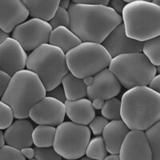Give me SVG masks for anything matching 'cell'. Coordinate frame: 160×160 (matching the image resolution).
<instances>
[{
  "instance_id": "cell-21",
  "label": "cell",
  "mask_w": 160,
  "mask_h": 160,
  "mask_svg": "<svg viewBox=\"0 0 160 160\" xmlns=\"http://www.w3.org/2000/svg\"><path fill=\"white\" fill-rule=\"evenodd\" d=\"M62 85L67 100L75 101L88 97V86L86 85L83 79L77 78L71 72L62 78Z\"/></svg>"
},
{
  "instance_id": "cell-25",
  "label": "cell",
  "mask_w": 160,
  "mask_h": 160,
  "mask_svg": "<svg viewBox=\"0 0 160 160\" xmlns=\"http://www.w3.org/2000/svg\"><path fill=\"white\" fill-rule=\"evenodd\" d=\"M101 113L102 116L108 121L121 119V100L117 98L106 100Z\"/></svg>"
},
{
  "instance_id": "cell-9",
  "label": "cell",
  "mask_w": 160,
  "mask_h": 160,
  "mask_svg": "<svg viewBox=\"0 0 160 160\" xmlns=\"http://www.w3.org/2000/svg\"><path fill=\"white\" fill-rule=\"evenodd\" d=\"M52 31L49 22L38 18H30L17 26L11 33V38L20 43L28 51H33L49 42Z\"/></svg>"
},
{
  "instance_id": "cell-39",
  "label": "cell",
  "mask_w": 160,
  "mask_h": 160,
  "mask_svg": "<svg viewBox=\"0 0 160 160\" xmlns=\"http://www.w3.org/2000/svg\"><path fill=\"white\" fill-rule=\"evenodd\" d=\"M71 1L70 0H62V1H60L59 2V7L61 8H64L66 10L69 9V7L71 5Z\"/></svg>"
},
{
  "instance_id": "cell-5",
  "label": "cell",
  "mask_w": 160,
  "mask_h": 160,
  "mask_svg": "<svg viewBox=\"0 0 160 160\" xmlns=\"http://www.w3.org/2000/svg\"><path fill=\"white\" fill-rule=\"evenodd\" d=\"M26 68L38 75L47 91L60 85L62 78L70 72L65 53L49 43L40 46L30 53Z\"/></svg>"
},
{
  "instance_id": "cell-46",
  "label": "cell",
  "mask_w": 160,
  "mask_h": 160,
  "mask_svg": "<svg viewBox=\"0 0 160 160\" xmlns=\"http://www.w3.org/2000/svg\"><path fill=\"white\" fill-rule=\"evenodd\" d=\"M157 73H158V74H160V66L157 68Z\"/></svg>"
},
{
  "instance_id": "cell-12",
  "label": "cell",
  "mask_w": 160,
  "mask_h": 160,
  "mask_svg": "<svg viewBox=\"0 0 160 160\" xmlns=\"http://www.w3.org/2000/svg\"><path fill=\"white\" fill-rule=\"evenodd\" d=\"M118 155L120 160H153L152 149L145 131H130Z\"/></svg>"
},
{
  "instance_id": "cell-13",
  "label": "cell",
  "mask_w": 160,
  "mask_h": 160,
  "mask_svg": "<svg viewBox=\"0 0 160 160\" xmlns=\"http://www.w3.org/2000/svg\"><path fill=\"white\" fill-rule=\"evenodd\" d=\"M111 58L125 54L142 53L143 42L132 39L126 35L123 23L113 30L102 43Z\"/></svg>"
},
{
  "instance_id": "cell-32",
  "label": "cell",
  "mask_w": 160,
  "mask_h": 160,
  "mask_svg": "<svg viewBox=\"0 0 160 160\" xmlns=\"http://www.w3.org/2000/svg\"><path fill=\"white\" fill-rule=\"evenodd\" d=\"M46 96L55 98V99L58 100V101L63 102V103H65L66 101H67V97H66L65 91H64L62 83L60 84V85L57 86L56 88H55L54 89L51 90V91H47Z\"/></svg>"
},
{
  "instance_id": "cell-31",
  "label": "cell",
  "mask_w": 160,
  "mask_h": 160,
  "mask_svg": "<svg viewBox=\"0 0 160 160\" xmlns=\"http://www.w3.org/2000/svg\"><path fill=\"white\" fill-rule=\"evenodd\" d=\"M108 122H109V121L106 119L102 115H97L90 122L88 128L93 133V135H95V136H100V135H102L104 128H105L106 126L108 125Z\"/></svg>"
},
{
  "instance_id": "cell-19",
  "label": "cell",
  "mask_w": 160,
  "mask_h": 160,
  "mask_svg": "<svg viewBox=\"0 0 160 160\" xmlns=\"http://www.w3.org/2000/svg\"><path fill=\"white\" fill-rule=\"evenodd\" d=\"M24 5L31 18H38L49 22L59 7V0H23Z\"/></svg>"
},
{
  "instance_id": "cell-10",
  "label": "cell",
  "mask_w": 160,
  "mask_h": 160,
  "mask_svg": "<svg viewBox=\"0 0 160 160\" xmlns=\"http://www.w3.org/2000/svg\"><path fill=\"white\" fill-rule=\"evenodd\" d=\"M65 116V104L48 96H46L33 106L29 111V118L38 125L57 128L64 122Z\"/></svg>"
},
{
  "instance_id": "cell-28",
  "label": "cell",
  "mask_w": 160,
  "mask_h": 160,
  "mask_svg": "<svg viewBox=\"0 0 160 160\" xmlns=\"http://www.w3.org/2000/svg\"><path fill=\"white\" fill-rule=\"evenodd\" d=\"M14 112L10 106L0 99V130H6L14 122Z\"/></svg>"
},
{
  "instance_id": "cell-40",
  "label": "cell",
  "mask_w": 160,
  "mask_h": 160,
  "mask_svg": "<svg viewBox=\"0 0 160 160\" xmlns=\"http://www.w3.org/2000/svg\"><path fill=\"white\" fill-rule=\"evenodd\" d=\"M9 34L6 33L5 31H2L1 28H0V43H2L3 41H5L8 38H9Z\"/></svg>"
},
{
  "instance_id": "cell-42",
  "label": "cell",
  "mask_w": 160,
  "mask_h": 160,
  "mask_svg": "<svg viewBox=\"0 0 160 160\" xmlns=\"http://www.w3.org/2000/svg\"><path fill=\"white\" fill-rule=\"evenodd\" d=\"M104 160H120V158L118 155H110L106 157Z\"/></svg>"
},
{
  "instance_id": "cell-29",
  "label": "cell",
  "mask_w": 160,
  "mask_h": 160,
  "mask_svg": "<svg viewBox=\"0 0 160 160\" xmlns=\"http://www.w3.org/2000/svg\"><path fill=\"white\" fill-rule=\"evenodd\" d=\"M35 160H62L53 147L49 148H35Z\"/></svg>"
},
{
  "instance_id": "cell-24",
  "label": "cell",
  "mask_w": 160,
  "mask_h": 160,
  "mask_svg": "<svg viewBox=\"0 0 160 160\" xmlns=\"http://www.w3.org/2000/svg\"><path fill=\"white\" fill-rule=\"evenodd\" d=\"M142 53L156 68L160 66V35L143 42Z\"/></svg>"
},
{
  "instance_id": "cell-35",
  "label": "cell",
  "mask_w": 160,
  "mask_h": 160,
  "mask_svg": "<svg viewBox=\"0 0 160 160\" xmlns=\"http://www.w3.org/2000/svg\"><path fill=\"white\" fill-rule=\"evenodd\" d=\"M72 2L78 4H85L91 6H106L108 7L109 0H73Z\"/></svg>"
},
{
  "instance_id": "cell-30",
  "label": "cell",
  "mask_w": 160,
  "mask_h": 160,
  "mask_svg": "<svg viewBox=\"0 0 160 160\" xmlns=\"http://www.w3.org/2000/svg\"><path fill=\"white\" fill-rule=\"evenodd\" d=\"M0 160H26L20 150L4 145L0 148Z\"/></svg>"
},
{
  "instance_id": "cell-20",
  "label": "cell",
  "mask_w": 160,
  "mask_h": 160,
  "mask_svg": "<svg viewBox=\"0 0 160 160\" xmlns=\"http://www.w3.org/2000/svg\"><path fill=\"white\" fill-rule=\"evenodd\" d=\"M82 42L80 38L71 29L59 27L52 30L48 43L62 50L65 54Z\"/></svg>"
},
{
  "instance_id": "cell-27",
  "label": "cell",
  "mask_w": 160,
  "mask_h": 160,
  "mask_svg": "<svg viewBox=\"0 0 160 160\" xmlns=\"http://www.w3.org/2000/svg\"><path fill=\"white\" fill-rule=\"evenodd\" d=\"M49 23L52 30L59 28V27H65L71 29V17H70L68 10L58 7L55 12V15L50 21Z\"/></svg>"
},
{
  "instance_id": "cell-8",
  "label": "cell",
  "mask_w": 160,
  "mask_h": 160,
  "mask_svg": "<svg viewBox=\"0 0 160 160\" xmlns=\"http://www.w3.org/2000/svg\"><path fill=\"white\" fill-rule=\"evenodd\" d=\"M91 136L88 126L63 122L56 128L53 148L65 159H79L86 154Z\"/></svg>"
},
{
  "instance_id": "cell-44",
  "label": "cell",
  "mask_w": 160,
  "mask_h": 160,
  "mask_svg": "<svg viewBox=\"0 0 160 160\" xmlns=\"http://www.w3.org/2000/svg\"><path fill=\"white\" fill-rule=\"evenodd\" d=\"M79 160H95V159H92V158H88V157H82V158H79Z\"/></svg>"
},
{
  "instance_id": "cell-3",
  "label": "cell",
  "mask_w": 160,
  "mask_h": 160,
  "mask_svg": "<svg viewBox=\"0 0 160 160\" xmlns=\"http://www.w3.org/2000/svg\"><path fill=\"white\" fill-rule=\"evenodd\" d=\"M46 95L47 91L38 75L24 69L11 77L1 100L11 107L15 118H28L31 108Z\"/></svg>"
},
{
  "instance_id": "cell-41",
  "label": "cell",
  "mask_w": 160,
  "mask_h": 160,
  "mask_svg": "<svg viewBox=\"0 0 160 160\" xmlns=\"http://www.w3.org/2000/svg\"><path fill=\"white\" fill-rule=\"evenodd\" d=\"M5 138H4V133L2 130H0V148L5 145Z\"/></svg>"
},
{
  "instance_id": "cell-26",
  "label": "cell",
  "mask_w": 160,
  "mask_h": 160,
  "mask_svg": "<svg viewBox=\"0 0 160 160\" xmlns=\"http://www.w3.org/2000/svg\"><path fill=\"white\" fill-rule=\"evenodd\" d=\"M145 132L151 146L153 160H160V121Z\"/></svg>"
},
{
  "instance_id": "cell-23",
  "label": "cell",
  "mask_w": 160,
  "mask_h": 160,
  "mask_svg": "<svg viewBox=\"0 0 160 160\" xmlns=\"http://www.w3.org/2000/svg\"><path fill=\"white\" fill-rule=\"evenodd\" d=\"M87 157L95 160H104L108 156V152L106 148L105 142L102 135L95 136L92 139L90 140L87 151H86Z\"/></svg>"
},
{
  "instance_id": "cell-2",
  "label": "cell",
  "mask_w": 160,
  "mask_h": 160,
  "mask_svg": "<svg viewBox=\"0 0 160 160\" xmlns=\"http://www.w3.org/2000/svg\"><path fill=\"white\" fill-rule=\"evenodd\" d=\"M121 119L131 131L149 130L160 121V95L144 86L125 91L121 98Z\"/></svg>"
},
{
  "instance_id": "cell-36",
  "label": "cell",
  "mask_w": 160,
  "mask_h": 160,
  "mask_svg": "<svg viewBox=\"0 0 160 160\" xmlns=\"http://www.w3.org/2000/svg\"><path fill=\"white\" fill-rule=\"evenodd\" d=\"M148 87L160 95V74L155 75V77L153 78V80Z\"/></svg>"
},
{
  "instance_id": "cell-34",
  "label": "cell",
  "mask_w": 160,
  "mask_h": 160,
  "mask_svg": "<svg viewBox=\"0 0 160 160\" xmlns=\"http://www.w3.org/2000/svg\"><path fill=\"white\" fill-rule=\"evenodd\" d=\"M127 4L128 3L125 0H112V1H110L108 7L112 8L115 12L118 13V15H122V11Z\"/></svg>"
},
{
  "instance_id": "cell-17",
  "label": "cell",
  "mask_w": 160,
  "mask_h": 160,
  "mask_svg": "<svg viewBox=\"0 0 160 160\" xmlns=\"http://www.w3.org/2000/svg\"><path fill=\"white\" fill-rule=\"evenodd\" d=\"M131 130L122 119L110 121L102 132L107 151L111 155H118L124 139Z\"/></svg>"
},
{
  "instance_id": "cell-6",
  "label": "cell",
  "mask_w": 160,
  "mask_h": 160,
  "mask_svg": "<svg viewBox=\"0 0 160 160\" xmlns=\"http://www.w3.org/2000/svg\"><path fill=\"white\" fill-rule=\"evenodd\" d=\"M110 71L126 89L148 87L157 75V68L143 53L125 54L113 58Z\"/></svg>"
},
{
  "instance_id": "cell-4",
  "label": "cell",
  "mask_w": 160,
  "mask_h": 160,
  "mask_svg": "<svg viewBox=\"0 0 160 160\" xmlns=\"http://www.w3.org/2000/svg\"><path fill=\"white\" fill-rule=\"evenodd\" d=\"M126 35L145 42L160 35V6L147 0H132L122 14Z\"/></svg>"
},
{
  "instance_id": "cell-22",
  "label": "cell",
  "mask_w": 160,
  "mask_h": 160,
  "mask_svg": "<svg viewBox=\"0 0 160 160\" xmlns=\"http://www.w3.org/2000/svg\"><path fill=\"white\" fill-rule=\"evenodd\" d=\"M56 128L52 126L38 125L33 131V144L35 148L53 147L55 142Z\"/></svg>"
},
{
  "instance_id": "cell-45",
  "label": "cell",
  "mask_w": 160,
  "mask_h": 160,
  "mask_svg": "<svg viewBox=\"0 0 160 160\" xmlns=\"http://www.w3.org/2000/svg\"><path fill=\"white\" fill-rule=\"evenodd\" d=\"M152 2H154V3L157 4V5L160 6V0H154V1H152Z\"/></svg>"
},
{
  "instance_id": "cell-18",
  "label": "cell",
  "mask_w": 160,
  "mask_h": 160,
  "mask_svg": "<svg viewBox=\"0 0 160 160\" xmlns=\"http://www.w3.org/2000/svg\"><path fill=\"white\" fill-rule=\"evenodd\" d=\"M64 104L66 115L74 123L88 126L96 116L92 102L89 98H81L75 101L67 100Z\"/></svg>"
},
{
  "instance_id": "cell-47",
  "label": "cell",
  "mask_w": 160,
  "mask_h": 160,
  "mask_svg": "<svg viewBox=\"0 0 160 160\" xmlns=\"http://www.w3.org/2000/svg\"><path fill=\"white\" fill-rule=\"evenodd\" d=\"M31 160H35V158H34V159H31Z\"/></svg>"
},
{
  "instance_id": "cell-33",
  "label": "cell",
  "mask_w": 160,
  "mask_h": 160,
  "mask_svg": "<svg viewBox=\"0 0 160 160\" xmlns=\"http://www.w3.org/2000/svg\"><path fill=\"white\" fill-rule=\"evenodd\" d=\"M11 79V76L0 70V99H2V96L8 89Z\"/></svg>"
},
{
  "instance_id": "cell-1",
  "label": "cell",
  "mask_w": 160,
  "mask_h": 160,
  "mask_svg": "<svg viewBox=\"0 0 160 160\" xmlns=\"http://www.w3.org/2000/svg\"><path fill=\"white\" fill-rule=\"evenodd\" d=\"M71 30L83 42L102 44L114 29L122 23V16L106 6L71 2L68 9Z\"/></svg>"
},
{
  "instance_id": "cell-11",
  "label": "cell",
  "mask_w": 160,
  "mask_h": 160,
  "mask_svg": "<svg viewBox=\"0 0 160 160\" xmlns=\"http://www.w3.org/2000/svg\"><path fill=\"white\" fill-rule=\"evenodd\" d=\"M28 57L19 42L11 37L0 43V70L10 76L25 69Z\"/></svg>"
},
{
  "instance_id": "cell-7",
  "label": "cell",
  "mask_w": 160,
  "mask_h": 160,
  "mask_svg": "<svg viewBox=\"0 0 160 160\" xmlns=\"http://www.w3.org/2000/svg\"><path fill=\"white\" fill-rule=\"evenodd\" d=\"M111 59L103 46L96 42H82L66 54L69 71L82 79L109 68Z\"/></svg>"
},
{
  "instance_id": "cell-15",
  "label": "cell",
  "mask_w": 160,
  "mask_h": 160,
  "mask_svg": "<svg viewBox=\"0 0 160 160\" xmlns=\"http://www.w3.org/2000/svg\"><path fill=\"white\" fill-rule=\"evenodd\" d=\"M29 12L20 0L0 1V28L6 33H12L17 26L28 19Z\"/></svg>"
},
{
  "instance_id": "cell-38",
  "label": "cell",
  "mask_w": 160,
  "mask_h": 160,
  "mask_svg": "<svg viewBox=\"0 0 160 160\" xmlns=\"http://www.w3.org/2000/svg\"><path fill=\"white\" fill-rule=\"evenodd\" d=\"M91 102H92L93 108H95V110H102L105 101L102 99H98V98H95Z\"/></svg>"
},
{
  "instance_id": "cell-37",
  "label": "cell",
  "mask_w": 160,
  "mask_h": 160,
  "mask_svg": "<svg viewBox=\"0 0 160 160\" xmlns=\"http://www.w3.org/2000/svg\"><path fill=\"white\" fill-rule=\"evenodd\" d=\"M20 151H21V153L22 154V155L25 157L26 159L28 158V160H31L35 158V148H26L22 150H20Z\"/></svg>"
},
{
  "instance_id": "cell-14",
  "label": "cell",
  "mask_w": 160,
  "mask_h": 160,
  "mask_svg": "<svg viewBox=\"0 0 160 160\" xmlns=\"http://www.w3.org/2000/svg\"><path fill=\"white\" fill-rule=\"evenodd\" d=\"M93 78L92 83L88 87V97L91 101L115 98L122 90V85L109 68L102 70Z\"/></svg>"
},
{
  "instance_id": "cell-43",
  "label": "cell",
  "mask_w": 160,
  "mask_h": 160,
  "mask_svg": "<svg viewBox=\"0 0 160 160\" xmlns=\"http://www.w3.org/2000/svg\"><path fill=\"white\" fill-rule=\"evenodd\" d=\"M93 76H91V77H87V78H83V81H84V82H85L86 83V85L88 86H90L91 85V83H92V82H93Z\"/></svg>"
},
{
  "instance_id": "cell-16",
  "label": "cell",
  "mask_w": 160,
  "mask_h": 160,
  "mask_svg": "<svg viewBox=\"0 0 160 160\" xmlns=\"http://www.w3.org/2000/svg\"><path fill=\"white\" fill-rule=\"evenodd\" d=\"M35 127L28 118H16L9 128L4 131V138L7 145L18 150L31 148L32 135Z\"/></svg>"
}]
</instances>
